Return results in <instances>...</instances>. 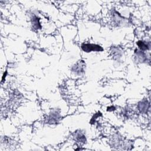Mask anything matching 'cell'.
<instances>
[{
	"label": "cell",
	"mask_w": 151,
	"mask_h": 151,
	"mask_svg": "<svg viewBox=\"0 0 151 151\" xmlns=\"http://www.w3.org/2000/svg\"><path fill=\"white\" fill-rule=\"evenodd\" d=\"M81 49L86 52H90L91 51H102L103 48L98 44H91V43H85L83 44L81 46Z\"/></svg>",
	"instance_id": "cell-1"
},
{
	"label": "cell",
	"mask_w": 151,
	"mask_h": 151,
	"mask_svg": "<svg viewBox=\"0 0 151 151\" xmlns=\"http://www.w3.org/2000/svg\"><path fill=\"white\" fill-rule=\"evenodd\" d=\"M86 64L84 61L80 60L76 63L71 68V71L77 75H81L85 72Z\"/></svg>",
	"instance_id": "cell-2"
},
{
	"label": "cell",
	"mask_w": 151,
	"mask_h": 151,
	"mask_svg": "<svg viewBox=\"0 0 151 151\" xmlns=\"http://www.w3.org/2000/svg\"><path fill=\"white\" fill-rule=\"evenodd\" d=\"M149 103L147 100H143L138 103V109L142 113H146L149 109Z\"/></svg>",
	"instance_id": "cell-3"
},
{
	"label": "cell",
	"mask_w": 151,
	"mask_h": 151,
	"mask_svg": "<svg viewBox=\"0 0 151 151\" xmlns=\"http://www.w3.org/2000/svg\"><path fill=\"white\" fill-rule=\"evenodd\" d=\"M31 24L32 25V27L34 29H40L41 28V25L40 22V18L38 17L37 15H32V17H31Z\"/></svg>",
	"instance_id": "cell-4"
},
{
	"label": "cell",
	"mask_w": 151,
	"mask_h": 151,
	"mask_svg": "<svg viewBox=\"0 0 151 151\" xmlns=\"http://www.w3.org/2000/svg\"><path fill=\"white\" fill-rule=\"evenodd\" d=\"M134 53H135V55H136V57L137 58V60L138 61L141 62V63L146 61V55L143 51L136 50Z\"/></svg>",
	"instance_id": "cell-5"
},
{
	"label": "cell",
	"mask_w": 151,
	"mask_h": 151,
	"mask_svg": "<svg viewBox=\"0 0 151 151\" xmlns=\"http://www.w3.org/2000/svg\"><path fill=\"white\" fill-rule=\"evenodd\" d=\"M59 120V114L57 112L51 113L48 117V122L49 123H55Z\"/></svg>",
	"instance_id": "cell-6"
},
{
	"label": "cell",
	"mask_w": 151,
	"mask_h": 151,
	"mask_svg": "<svg viewBox=\"0 0 151 151\" xmlns=\"http://www.w3.org/2000/svg\"><path fill=\"white\" fill-rule=\"evenodd\" d=\"M137 45L139 47L140 50L141 51H145L147 50H149L150 48V43L147 42L143 41H139L137 42Z\"/></svg>",
	"instance_id": "cell-7"
},
{
	"label": "cell",
	"mask_w": 151,
	"mask_h": 151,
	"mask_svg": "<svg viewBox=\"0 0 151 151\" xmlns=\"http://www.w3.org/2000/svg\"><path fill=\"white\" fill-rule=\"evenodd\" d=\"M74 137H75V139L77 141H78V142H81V143H84L86 141V136H84V134L81 131H80L79 132H76Z\"/></svg>",
	"instance_id": "cell-8"
}]
</instances>
